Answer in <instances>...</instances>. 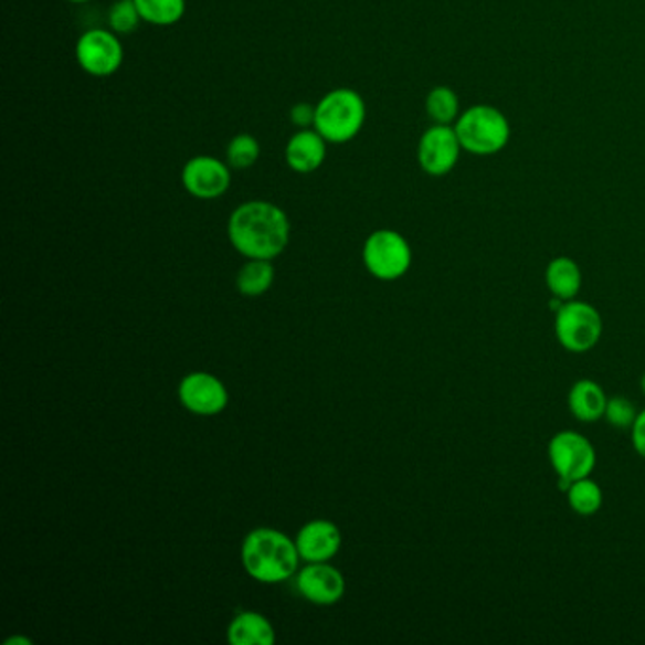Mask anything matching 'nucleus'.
I'll use <instances>...</instances> for the list:
<instances>
[{"mask_svg": "<svg viewBox=\"0 0 645 645\" xmlns=\"http://www.w3.org/2000/svg\"><path fill=\"white\" fill-rule=\"evenodd\" d=\"M602 317L593 305L583 302H564L554 313V334L562 349L570 352H586L599 345L602 337Z\"/></svg>", "mask_w": 645, "mask_h": 645, "instance_id": "nucleus-5", "label": "nucleus"}, {"mask_svg": "<svg viewBox=\"0 0 645 645\" xmlns=\"http://www.w3.org/2000/svg\"><path fill=\"white\" fill-rule=\"evenodd\" d=\"M633 445L642 458H645V409L638 413L633 424Z\"/></svg>", "mask_w": 645, "mask_h": 645, "instance_id": "nucleus-26", "label": "nucleus"}, {"mask_svg": "<svg viewBox=\"0 0 645 645\" xmlns=\"http://www.w3.org/2000/svg\"><path fill=\"white\" fill-rule=\"evenodd\" d=\"M411 246L394 230H379L363 244V262L369 273L381 281L403 277L411 267Z\"/></svg>", "mask_w": 645, "mask_h": 645, "instance_id": "nucleus-6", "label": "nucleus"}, {"mask_svg": "<svg viewBox=\"0 0 645 645\" xmlns=\"http://www.w3.org/2000/svg\"><path fill=\"white\" fill-rule=\"evenodd\" d=\"M607 398L599 382L581 379L568 394V408L580 422H596L604 419Z\"/></svg>", "mask_w": 645, "mask_h": 645, "instance_id": "nucleus-15", "label": "nucleus"}, {"mask_svg": "<svg viewBox=\"0 0 645 645\" xmlns=\"http://www.w3.org/2000/svg\"><path fill=\"white\" fill-rule=\"evenodd\" d=\"M230 642L233 645L275 644V631L264 615L256 612L239 613L230 625Z\"/></svg>", "mask_w": 645, "mask_h": 645, "instance_id": "nucleus-16", "label": "nucleus"}, {"mask_svg": "<svg viewBox=\"0 0 645 645\" xmlns=\"http://www.w3.org/2000/svg\"><path fill=\"white\" fill-rule=\"evenodd\" d=\"M68 2H74V4H84V2H92V0H68Z\"/></svg>", "mask_w": 645, "mask_h": 645, "instance_id": "nucleus-28", "label": "nucleus"}, {"mask_svg": "<svg viewBox=\"0 0 645 645\" xmlns=\"http://www.w3.org/2000/svg\"><path fill=\"white\" fill-rule=\"evenodd\" d=\"M462 148L455 127L435 124L422 133L416 148V158L422 171L430 177H445L455 169Z\"/></svg>", "mask_w": 645, "mask_h": 645, "instance_id": "nucleus-9", "label": "nucleus"}, {"mask_svg": "<svg viewBox=\"0 0 645 645\" xmlns=\"http://www.w3.org/2000/svg\"><path fill=\"white\" fill-rule=\"evenodd\" d=\"M547 455L559 479H567L570 483L585 479L593 474L596 466L593 443L589 442L585 435L572 430L553 435L547 447Z\"/></svg>", "mask_w": 645, "mask_h": 645, "instance_id": "nucleus-8", "label": "nucleus"}, {"mask_svg": "<svg viewBox=\"0 0 645 645\" xmlns=\"http://www.w3.org/2000/svg\"><path fill=\"white\" fill-rule=\"evenodd\" d=\"M296 547L307 562H326L339 551L341 532L329 520H313L297 533Z\"/></svg>", "mask_w": 645, "mask_h": 645, "instance_id": "nucleus-13", "label": "nucleus"}, {"mask_svg": "<svg viewBox=\"0 0 645 645\" xmlns=\"http://www.w3.org/2000/svg\"><path fill=\"white\" fill-rule=\"evenodd\" d=\"M110 31L126 36L137 31L140 25L139 8L135 4V0H114L113 7L108 8V15H106Z\"/></svg>", "mask_w": 645, "mask_h": 645, "instance_id": "nucleus-23", "label": "nucleus"}, {"mask_svg": "<svg viewBox=\"0 0 645 645\" xmlns=\"http://www.w3.org/2000/svg\"><path fill=\"white\" fill-rule=\"evenodd\" d=\"M230 241L243 256L273 260L283 254L290 241V220L269 201L239 204L228 224Z\"/></svg>", "mask_w": 645, "mask_h": 645, "instance_id": "nucleus-1", "label": "nucleus"}, {"mask_svg": "<svg viewBox=\"0 0 645 645\" xmlns=\"http://www.w3.org/2000/svg\"><path fill=\"white\" fill-rule=\"evenodd\" d=\"M260 159V142L249 133L235 135L225 148V161L233 171H246Z\"/></svg>", "mask_w": 645, "mask_h": 645, "instance_id": "nucleus-22", "label": "nucleus"}, {"mask_svg": "<svg viewBox=\"0 0 645 645\" xmlns=\"http://www.w3.org/2000/svg\"><path fill=\"white\" fill-rule=\"evenodd\" d=\"M180 402L198 415H216L228 405V392L216 377L209 373H191L180 382Z\"/></svg>", "mask_w": 645, "mask_h": 645, "instance_id": "nucleus-11", "label": "nucleus"}, {"mask_svg": "<svg viewBox=\"0 0 645 645\" xmlns=\"http://www.w3.org/2000/svg\"><path fill=\"white\" fill-rule=\"evenodd\" d=\"M299 551L288 536L271 528H257L243 543V564L252 578L264 583L288 580L297 570Z\"/></svg>", "mask_w": 645, "mask_h": 645, "instance_id": "nucleus-2", "label": "nucleus"}, {"mask_svg": "<svg viewBox=\"0 0 645 645\" xmlns=\"http://www.w3.org/2000/svg\"><path fill=\"white\" fill-rule=\"evenodd\" d=\"M80 68L95 78H108L118 73L124 63V46L119 34L110 29H89L76 42Z\"/></svg>", "mask_w": 645, "mask_h": 645, "instance_id": "nucleus-7", "label": "nucleus"}, {"mask_svg": "<svg viewBox=\"0 0 645 645\" xmlns=\"http://www.w3.org/2000/svg\"><path fill=\"white\" fill-rule=\"evenodd\" d=\"M12 644L31 645V644H33V639L21 638V636H15V638H10L7 642V645H12Z\"/></svg>", "mask_w": 645, "mask_h": 645, "instance_id": "nucleus-27", "label": "nucleus"}, {"mask_svg": "<svg viewBox=\"0 0 645 645\" xmlns=\"http://www.w3.org/2000/svg\"><path fill=\"white\" fill-rule=\"evenodd\" d=\"M366 116L368 110L362 95L350 87H339L318 101L313 127L329 145H347L362 131Z\"/></svg>", "mask_w": 645, "mask_h": 645, "instance_id": "nucleus-3", "label": "nucleus"}, {"mask_svg": "<svg viewBox=\"0 0 645 645\" xmlns=\"http://www.w3.org/2000/svg\"><path fill=\"white\" fill-rule=\"evenodd\" d=\"M581 281L583 277H581L580 265L570 257H554L553 262L547 265L546 284L554 297L570 302L580 294Z\"/></svg>", "mask_w": 645, "mask_h": 645, "instance_id": "nucleus-17", "label": "nucleus"}, {"mask_svg": "<svg viewBox=\"0 0 645 645\" xmlns=\"http://www.w3.org/2000/svg\"><path fill=\"white\" fill-rule=\"evenodd\" d=\"M231 169L228 161L212 158V156H195L182 169V186L193 198L218 199L230 190Z\"/></svg>", "mask_w": 645, "mask_h": 645, "instance_id": "nucleus-10", "label": "nucleus"}, {"mask_svg": "<svg viewBox=\"0 0 645 645\" xmlns=\"http://www.w3.org/2000/svg\"><path fill=\"white\" fill-rule=\"evenodd\" d=\"M426 114L435 124L448 126L461 116V101L451 87L437 86L426 97Z\"/></svg>", "mask_w": 645, "mask_h": 645, "instance_id": "nucleus-20", "label": "nucleus"}, {"mask_svg": "<svg viewBox=\"0 0 645 645\" xmlns=\"http://www.w3.org/2000/svg\"><path fill=\"white\" fill-rule=\"evenodd\" d=\"M315 118H317V106L309 105V103H297V105L292 106V124L299 129H309V127L315 126Z\"/></svg>", "mask_w": 645, "mask_h": 645, "instance_id": "nucleus-25", "label": "nucleus"}, {"mask_svg": "<svg viewBox=\"0 0 645 645\" xmlns=\"http://www.w3.org/2000/svg\"><path fill=\"white\" fill-rule=\"evenodd\" d=\"M297 589L313 604L329 606L345 594V580L336 568L324 562H310V567L304 568L297 575Z\"/></svg>", "mask_w": 645, "mask_h": 645, "instance_id": "nucleus-12", "label": "nucleus"}, {"mask_svg": "<svg viewBox=\"0 0 645 645\" xmlns=\"http://www.w3.org/2000/svg\"><path fill=\"white\" fill-rule=\"evenodd\" d=\"M642 392L645 394V376L642 377Z\"/></svg>", "mask_w": 645, "mask_h": 645, "instance_id": "nucleus-29", "label": "nucleus"}, {"mask_svg": "<svg viewBox=\"0 0 645 645\" xmlns=\"http://www.w3.org/2000/svg\"><path fill=\"white\" fill-rule=\"evenodd\" d=\"M567 496L570 507L581 517H591V515L599 514L602 501H604L599 483L591 482L589 477L573 482L568 488Z\"/></svg>", "mask_w": 645, "mask_h": 645, "instance_id": "nucleus-21", "label": "nucleus"}, {"mask_svg": "<svg viewBox=\"0 0 645 645\" xmlns=\"http://www.w3.org/2000/svg\"><path fill=\"white\" fill-rule=\"evenodd\" d=\"M328 154V140L313 127V129H299L286 145L284 158L292 171L299 175H310L322 167Z\"/></svg>", "mask_w": 645, "mask_h": 645, "instance_id": "nucleus-14", "label": "nucleus"}, {"mask_svg": "<svg viewBox=\"0 0 645 645\" xmlns=\"http://www.w3.org/2000/svg\"><path fill=\"white\" fill-rule=\"evenodd\" d=\"M636 416H638V413H636L633 402H628L626 398L615 395L612 400H607L604 419H606L607 424H612L613 429H633Z\"/></svg>", "mask_w": 645, "mask_h": 645, "instance_id": "nucleus-24", "label": "nucleus"}, {"mask_svg": "<svg viewBox=\"0 0 645 645\" xmlns=\"http://www.w3.org/2000/svg\"><path fill=\"white\" fill-rule=\"evenodd\" d=\"M140 18L156 27L177 25L184 18L186 0H135Z\"/></svg>", "mask_w": 645, "mask_h": 645, "instance_id": "nucleus-18", "label": "nucleus"}, {"mask_svg": "<svg viewBox=\"0 0 645 645\" xmlns=\"http://www.w3.org/2000/svg\"><path fill=\"white\" fill-rule=\"evenodd\" d=\"M455 131L462 148L475 156L501 152L511 137L506 114L490 105L469 106L456 119Z\"/></svg>", "mask_w": 645, "mask_h": 645, "instance_id": "nucleus-4", "label": "nucleus"}, {"mask_svg": "<svg viewBox=\"0 0 645 645\" xmlns=\"http://www.w3.org/2000/svg\"><path fill=\"white\" fill-rule=\"evenodd\" d=\"M275 278V269L269 260H251L239 271L237 288L244 296H262L269 290Z\"/></svg>", "mask_w": 645, "mask_h": 645, "instance_id": "nucleus-19", "label": "nucleus"}]
</instances>
